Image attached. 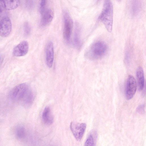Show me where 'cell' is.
<instances>
[{
    "mask_svg": "<svg viewBox=\"0 0 146 146\" xmlns=\"http://www.w3.org/2000/svg\"><path fill=\"white\" fill-rule=\"evenodd\" d=\"M29 48L28 42L25 40L22 41L14 48L13 54L17 57L25 56L28 52Z\"/></svg>",
    "mask_w": 146,
    "mask_h": 146,
    "instance_id": "8",
    "label": "cell"
},
{
    "mask_svg": "<svg viewBox=\"0 0 146 146\" xmlns=\"http://www.w3.org/2000/svg\"><path fill=\"white\" fill-rule=\"evenodd\" d=\"M15 133L16 138L20 140L24 139L26 136V129L22 125H17L15 128Z\"/></svg>",
    "mask_w": 146,
    "mask_h": 146,
    "instance_id": "16",
    "label": "cell"
},
{
    "mask_svg": "<svg viewBox=\"0 0 146 146\" xmlns=\"http://www.w3.org/2000/svg\"><path fill=\"white\" fill-rule=\"evenodd\" d=\"M9 96L13 101L25 107H28L32 104L35 95L30 86L23 83L14 87L10 93Z\"/></svg>",
    "mask_w": 146,
    "mask_h": 146,
    "instance_id": "1",
    "label": "cell"
},
{
    "mask_svg": "<svg viewBox=\"0 0 146 146\" xmlns=\"http://www.w3.org/2000/svg\"><path fill=\"white\" fill-rule=\"evenodd\" d=\"M12 28L11 21L8 17H3L0 20V36L6 37L9 35Z\"/></svg>",
    "mask_w": 146,
    "mask_h": 146,
    "instance_id": "7",
    "label": "cell"
},
{
    "mask_svg": "<svg viewBox=\"0 0 146 146\" xmlns=\"http://www.w3.org/2000/svg\"><path fill=\"white\" fill-rule=\"evenodd\" d=\"M2 7L0 5V18L1 17L3 13V9Z\"/></svg>",
    "mask_w": 146,
    "mask_h": 146,
    "instance_id": "21",
    "label": "cell"
},
{
    "mask_svg": "<svg viewBox=\"0 0 146 146\" xmlns=\"http://www.w3.org/2000/svg\"><path fill=\"white\" fill-rule=\"evenodd\" d=\"M136 76L138 89L142 90L144 88V79L143 70L141 67L139 66L137 68Z\"/></svg>",
    "mask_w": 146,
    "mask_h": 146,
    "instance_id": "12",
    "label": "cell"
},
{
    "mask_svg": "<svg viewBox=\"0 0 146 146\" xmlns=\"http://www.w3.org/2000/svg\"><path fill=\"white\" fill-rule=\"evenodd\" d=\"M2 61V58H1V57L0 56V64L1 63V62Z\"/></svg>",
    "mask_w": 146,
    "mask_h": 146,
    "instance_id": "22",
    "label": "cell"
},
{
    "mask_svg": "<svg viewBox=\"0 0 146 146\" xmlns=\"http://www.w3.org/2000/svg\"><path fill=\"white\" fill-rule=\"evenodd\" d=\"M24 29L25 35L26 36L29 35L31 32V28L28 22H26L25 23Z\"/></svg>",
    "mask_w": 146,
    "mask_h": 146,
    "instance_id": "19",
    "label": "cell"
},
{
    "mask_svg": "<svg viewBox=\"0 0 146 146\" xmlns=\"http://www.w3.org/2000/svg\"><path fill=\"white\" fill-rule=\"evenodd\" d=\"M141 5V0H131V10L133 15H136L139 13Z\"/></svg>",
    "mask_w": 146,
    "mask_h": 146,
    "instance_id": "17",
    "label": "cell"
},
{
    "mask_svg": "<svg viewBox=\"0 0 146 146\" xmlns=\"http://www.w3.org/2000/svg\"><path fill=\"white\" fill-rule=\"evenodd\" d=\"M137 84L133 76L130 75L128 76L126 82L125 94L126 99L129 100L134 96L136 90Z\"/></svg>",
    "mask_w": 146,
    "mask_h": 146,
    "instance_id": "6",
    "label": "cell"
},
{
    "mask_svg": "<svg viewBox=\"0 0 146 146\" xmlns=\"http://www.w3.org/2000/svg\"><path fill=\"white\" fill-rule=\"evenodd\" d=\"M42 117L43 121L45 124L50 125L53 123L54 118L50 107H46L45 108L42 113Z\"/></svg>",
    "mask_w": 146,
    "mask_h": 146,
    "instance_id": "11",
    "label": "cell"
},
{
    "mask_svg": "<svg viewBox=\"0 0 146 146\" xmlns=\"http://www.w3.org/2000/svg\"><path fill=\"white\" fill-rule=\"evenodd\" d=\"M86 124L84 123H77L72 122L70 127L76 139L78 141L82 139L84 133Z\"/></svg>",
    "mask_w": 146,
    "mask_h": 146,
    "instance_id": "5",
    "label": "cell"
},
{
    "mask_svg": "<svg viewBox=\"0 0 146 146\" xmlns=\"http://www.w3.org/2000/svg\"><path fill=\"white\" fill-rule=\"evenodd\" d=\"M80 28L79 24H76L74 31V44L77 48H79L81 45V41L80 39Z\"/></svg>",
    "mask_w": 146,
    "mask_h": 146,
    "instance_id": "15",
    "label": "cell"
},
{
    "mask_svg": "<svg viewBox=\"0 0 146 146\" xmlns=\"http://www.w3.org/2000/svg\"><path fill=\"white\" fill-rule=\"evenodd\" d=\"M118 1H120L121 0H116Z\"/></svg>",
    "mask_w": 146,
    "mask_h": 146,
    "instance_id": "23",
    "label": "cell"
},
{
    "mask_svg": "<svg viewBox=\"0 0 146 146\" xmlns=\"http://www.w3.org/2000/svg\"><path fill=\"white\" fill-rule=\"evenodd\" d=\"M4 8L7 10L15 9L18 6L20 0H1Z\"/></svg>",
    "mask_w": 146,
    "mask_h": 146,
    "instance_id": "13",
    "label": "cell"
},
{
    "mask_svg": "<svg viewBox=\"0 0 146 146\" xmlns=\"http://www.w3.org/2000/svg\"><path fill=\"white\" fill-rule=\"evenodd\" d=\"M145 106L143 104L139 106L137 109V111L139 113L142 114L144 113L145 111Z\"/></svg>",
    "mask_w": 146,
    "mask_h": 146,
    "instance_id": "20",
    "label": "cell"
},
{
    "mask_svg": "<svg viewBox=\"0 0 146 146\" xmlns=\"http://www.w3.org/2000/svg\"><path fill=\"white\" fill-rule=\"evenodd\" d=\"M98 137L97 133L95 130H92L90 133L85 143V146H95Z\"/></svg>",
    "mask_w": 146,
    "mask_h": 146,
    "instance_id": "14",
    "label": "cell"
},
{
    "mask_svg": "<svg viewBox=\"0 0 146 146\" xmlns=\"http://www.w3.org/2000/svg\"><path fill=\"white\" fill-rule=\"evenodd\" d=\"M46 62L49 68L52 67L54 59V48L52 42H49L47 45L46 48Z\"/></svg>",
    "mask_w": 146,
    "mask_h": 146,
    "instance_id": "10",
    "label": "cell"
},
{
    "mask_svg": "<svg viewBox=\"0 0 146 146\" xmlns=\"http://www.w3.org/2000/svg\"><path fill=\"white\" fill-rule=\"evenodd\" d=\"M41 18L40 22V25L44 27L50 23L52 21L54 16L52 10L47 8L41 14Z\"/></svg>",
    "mask_w": 146,
    "mask_h": 146,
    "instance_id": "9",
    "label": "cell"
},
{
    "mask_svg": "<svg viewBox=\"0 0 146 146\" xmlns=\"http://www.w3.org/2000/svg\"><path fill=\"white\" fill-rule=\"evenodd\" d=\"M108 50L107 44L102 41H96L88 48L85 54L86 57L91 60H97L102 58Z\"/></svg>",
    "mask_w": 146,
    "mask_h": 146,
    "instance_id": "2",
    "label": "cell"
},
{
    "mask_svg": "<svg viewBox=\"0 0 146 146\" xmlns=\"http://www.w3.org/2000/svg\"><path fill=\"white\" fill-rule=\"evenodd\" d=\"M64 18L63 37L66 41L69 43L71 38L73 27V22L69 14L66 12L64 13Z\"/></svg>",
    "mask_w": 146,
    "mask_h": 146,
    "instance_id": "4",
    "label": "cell"
},
{
    "mask_svg": "<svg viewBox=\"0 0 146 146\" xmlns=\"http://www.w3.org/2000/svg\"><path fill=\"white\" fill-rule=\"evenodd\" d=\"M99 19L109 32L112 31L113 23V6L110 0H105Z\"/></svg>",
    "mask_w": 146,
    "mask_h": 146,
    "instance_id": "3",
    "label": "cell"
},
{
    "mask_svg": "<svg viewBox=\"0 0 146 146\" xmlns=\"http://www.w3.org/2000/svg\"><path fill=\"white\" fill-rule=\"evenodd\" d=\"M48 0H40V11L41 14L47 8L46 7Z\"/></svg>",
    "mask_w": 146,
    "mask_h": 146,
    "instance_id": "18",
    "label": "cell"
},
{
    "mask_svg": "<svg viewBox=\"0 0 146 146\" xmlns=\"http://www.w3.org/2000/svg\"><path fill=\"white\" fill-rule=\"evenodd\" d=\"M1 1V0H0V1Z\"/></svg>",
    "mask_w": 146,
    "mask_h": 146,
    "instance_id": "24",
    "label": "cell"
}]
</instances>
